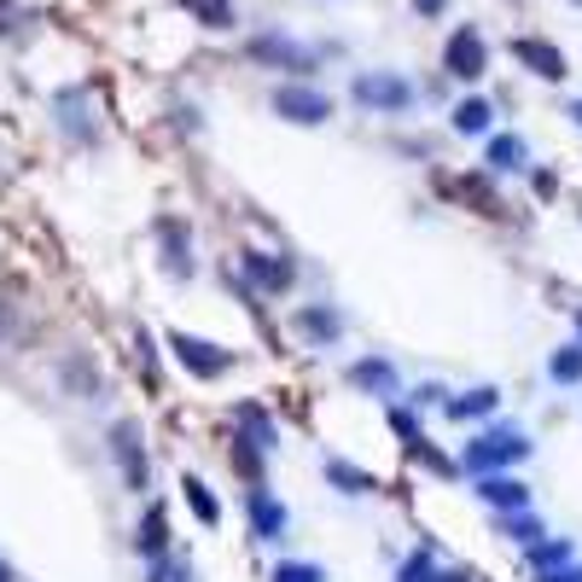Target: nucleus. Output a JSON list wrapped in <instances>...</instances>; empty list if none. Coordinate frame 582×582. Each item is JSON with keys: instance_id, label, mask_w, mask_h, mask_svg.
Masks as SVG:
<instances>
[{"instance_id": "1", "label": "nucleus", "mask_w": 582, "mask_h": 582, "mask_svg": "<svg viewBox=\"0 0 582 582\" xmlns=\"http://www.w3.org/2000/svg\"><path fill=\"white\" fill-rule=\"evenodd\" d=\"M524 461H530V437L513 432L507 420H490L484 432H477V437L461 448V472H472V477L513 472V466H524Z\"/></svg>"}, {"instance_id": "2", "label": "nucleus", "mask_w": 582, "mask_h": 582, "mask_svg": "<svg viewBox=\"0 0 582 582\" xmlns=\"http://www.w3.org/2000/svg\"><path fill=\"white\" fill-rule=\"evenodd\" d=\"M349 106H362V111H385V117L414 111V106H420L414 76H402V70H362V76H349Z\"/></svg>"}, {"instance_id": "3", "label": "nucleus", "mask_w": 582, "mask_h": 582, "mask_svg": "<svg viewBox=\"0 0 582 582\" xmlns=\"http://www.w3.org/2000/svg\"><path fill=\"white\" fill-rule=\"evenodd\" d=\"M484 70H490V47L472 23H461L443 47V76H454V82H484Z\"/></svg>"}, {"instance_id": "4", "label": "nucleus", "mask_w": 582, "mask_h": 582, "mask_svg": "<svg viewBox=\"0 0 582 582\" xmlns=\"http://www.w3.org/2000/svg\"><path fill=\"white\" fill-rule=\"evenodd\" d=\"M169 349L181 356V367L193 378H221V373H234V349L227 344H210V338H193V333H169Z\"/></svg>"}, {"instance_id": "5", "label": "nucleus", "mask_w": 582, "mask_h": 582, "mask_svg": "<svg viewBox=\"0 0 582 582\" xmlns=\"http://www.w3.org/2000/svg\"><path fill=\"white\" fill-rule=\"evenodd\" d=\"M274 111H280L286 122H309V129H320V122L333 117V93H320L315 82H286V88H274Z\"/></svg>"}, {"instance_id": "6", "label": "nucleus", "mask_w": 582, "mask_h": 582, "mask_svg": "<svg viewBox=\"0 0 582 582\" xmlns=\"http://www.w3.org/2000/svg\"><path fill=\"white\" fill-rule=\"evenodd\" d=\"M344 385L362 391V396H378V402H396V396H402V373H396V362H385V356H362V362L344 367Z\"/></svg>"}, {"instance_id": "7", "label": "nucleus", "mask_w": 582, "mask_h": 582, "mask_svg": "<svg viewBox=\"0 0 582 582\" xmlns=\"http://www.w3.org/2000/svg\"><path fill=\"white\" fill-rule=\"evenodd\" d=\"M250 59L257 65H268V70H292V76H309L315 70V53L309 47H297L292 36H250Z\"/></svg>"}, {"instance_id": "8", "label": "nucleus", "mask_w": 582, "mask_h": 582, "mask_svg": "<svg viewBox=\"0 0 582 582\" xmlns=\"http://www.w3.org/2000/svg\"><path fill=\"white\" fill-rule=\"evenodd\" d=\"M292 333L303 344H320V349H333L344 338V315L333 309V303H303V309L292 315Z\"/></svg>"}, {"instance_id": "9", "label": "nucleus", "mask_w": 582, "mask_h": 582, "mask_svg": "<svg viewBox=\"0 0 582 582\" xmlns=\"http://www.w3.org/2000/svg\"><path fill=\"white\" fill-rule=\"evenodd\" d=\"M443 414H448L454 425H490V420L501 414V391H495V385H472V391H461V396H448Z\"/></svg>"}, {"instance_id": "10", "label": "nucleus", "mask_w": 582, "mask_h": 582, "mask_svg": "<svg viewBox=\"0 0 582 582\" xmlns=\"http://www.w3.org/2000/svg\"><path fill=\"white\" fill-rule=\"evenodd\" d=\"M245 513H250V536H257V542H280L286 524H292L286 507H280L268 490H250V495H245Z\"/></svg>"}, {"instance_id": "11", "label": "nucleus", "mask_w": 582, "mask_h": 582, "mask_svg": "<svg viewBox=\"0 0 582 582\" xmlns=\"http://www.w3.org/2000/svg\"><path fill=\"white\" fill-rule=\"evenodd\" d=\"M111 448H122V477H129L135 490H146L151 466H146V448H140V425L135 420H117L111 425Z\"/></svg>"}, {"instance_id": "12", "label": "nucleus", "mask_w": 582, "mask_h": 582, "mask_svg": "<svg viewBox=\"0 0 582 582\" xmlns=\"http://www.w3.org/2000/svg\"><path fill=\"white\" fill-rule=\"evenodd\" d=\"M477 501H484L490 513H524L530 507V490L519 484V477L495 472V477H477Z\"/></svg>"}, {"instance_id": "13", "label": "nucleus", "mask_w": 582, "mask_h": 582, "mask_svg": "<svg viewBox=\"0 0 582 582\" xmlns=\"http://www.w3.org/2000/svg\"><path fill=\"white\" fill-rule=\"evenodd\" d=\"M448 122H454V135H461V140H484V135L495 129V106H490V93L461 99V106L448 111Z\"/></svg>"}, {"instance_id": "14", "label": "nucleus", "mask_w": 582, "mask_h": 582, "mask_svg": "<svg viewBox=\"0 0 582 582\" xmlns=\"http://www.w3.org/2000/svg\"><path fill=\"white\" fill-rule=\"evenodd\" d=\"M245 274H250V286H263V292H292V280H297V268L286 257H268V250H250Z\"/></svg>"}, {"instance_id": "15", "label": "nucleus", "mask_w": 582, "mask_h": 582, "mask_svg": "<svg viewBox=\"0 0 582 582\" xmlns=\"http://www.w3.org/2000/svg\"><path fill=\"white\" fill-rule=\"evenodd\" d=\"M513 53H519V65H530L536 76H548V82H565V59L553 53V41L524 36V41H513Z\"/></svg>"}, {"instance_id": "16", "label": "nucleus", "mask_w": 582, "mask_h": 582, "mask_svg": "<svg viewBox=\"0 0 582 582\" xmlns=\"http://www.w3.org/2000/svg\"><path fill=\"white\" fill-rule=\"evenodd\" d=\"M571 560H576V548H571L565 536H553V542L542 536V542L524 548V571H530V576H548V571H560V565H571Z\"/></svg>"}, {"instance_id": "17", "label": "nucleus", "mask_w": 582, "mask_h": 582, "mask_svg": "<svg viewBox=\"0 0 582 582\" xmlns=\"http://www.w3.org/2000/svg\"><path fill=\"white\" fill-rule=\"evenodd\" d=\"M158 245L169 257V274L175 280H193V245H187V227L181 221H158Z\"/></svg>"}, {"instance_id": "18", "label": "nucleus", "mask_w": 582, "mask_h": 582, "mask_svg": "<svg viewBox=\"0 0 582 582\" xmlns=\"http://www.w3.org/2000/svg\"><path fill=\"white\" fill-rule=\"evenodd\" d=\"M484 164L490 169H501V175H513V169H524L530 164V151H524V140L519 135H484Z\"/></svg>"}, {"instance_id": "19", "label": "nucleus", "mask_w": 582, "mask_h": 582, "mask_svg": "<svg viewBox=\"0 0 582 582\" xmlns=\"http://www.w3.org/2000/svg\"><path fill=\"white\" fill-rule=\"evenodd\" d=\"M234 420H239V437H245L250 448H263V454H268L274 443H280V432H274L268 408H257V402H239V414H234Z\"/></svg>"}, {"instance_id": "20", "label": "nucleus", "mask_w": 582, "mask_h": 582, "mask_svg": "<svg viewBox=\"0 0 582 582\" xmlns=\"http://www.w3.org/2000/svg\"><path fill=\"white\" fill-rule=\"evenodd\" d=\"M181 490H187V501H193V519L216 530V524H221V501H216V490L205 484V477H193V472L181 477Z\"/></svg>"}, {"instance_id": "21", "label": "nucleus", "mask_w": 582, "mask_h": 582, "mask_svg": "<svg viewBox=\"0 0 582 582\" xmlns=\"http://www.w3.org/2000/svg\"><path fill=\"white\" fill-rule=\"evenodd\" d=\"M548 378H553V385H582V338L553 349V356H548Z\"/></svg>"}, {"instance_id": "22", "label": "nucleus", "mask_w": 582, "mask_h": 582, "mask_svg": "<svg viewBox=\"0 0 582 582\" xmlns=\"http://www.w3.org/2000/svg\"><path fill=\"white\" fill-rule=\"evenodd\" d=\"M164 548H169L164 507H146V519H140V553H146V560H164Z\"/></svg>"}, {"instance_id": "23", "label": "nucleus", "mask_w": 582, "mask_h": 582, "mask_svg": "<svg viewBox=\"0 0 582 582\" xmlns=\"http://www.w3.org/2000/svg\"><path fill=\"white\" fill-rule=\"evenodd\" d=\"M501 530H507V536H513V542H524V548L548 536V524H542V513H530V507H524V513H501Z\"/></svg>"}, {"instance_id": "24", "label": "nucleus", "mask_w": 582, "mask_h": 582, "mask_svg": "<svg viewBox=\"0 0 582 582\" xmlns=\"http://www.w3.org/2000/svg\"><path fill=\"white\" fill-rule=\"evenodd\" d=\"M326 484H333V490H349V495H367V490H373V477L356 472L349 461H326Z\"/></svg>"}, {"instance_id": "25", "label": "nucleus", "mask_w": 582, "mask_h": 582, "mask_svg": "<svg viewBox=\"0 0 582 582\" xmlns=\"http://www.w3.org/2000/svg\"><path fill=\"white\" fill-rule=\"evenodd\" d=\"M187 12H198L210 23V30H227V23H234V0H181Z\"/></svg>"}, {"instance_id": "26", "label": "nucleus", "mask_w": 582, "mask_h": 582, "mask_svg": "<svg viewBox=\"0 0 582 582\" xmlns=\"http://www.w3.org/2000/svg\"><path fill=\"white\" fill-rule=\"evenodd\" d=\"M391 437H402V443H420V437H425L420 408H402V402H391Z\"/></svg>"}, {"instance_id": "27", "label": "nucleus", "mask_w": 582, "mask_h": 582, "mask_svg": "<svg viewBox=\"0 0 582 582\" xmlns=\"http://www.w3.org/2000/svg\"><path fill=\"white\" fill-rule=\"evenodd\" d=\"M274 582H326V571L315 560H286V565H274Z\"/></svg>"}, {"instance_id": "28", "label": "nucleus", "mask_w": 582, "mask_h": 582, "mask_svg": "<svg viewBox=\"0 0 582 582\" xmlns=\"http://www.w3.org/2000/svg\"><path fill=\"white\" fill-rule=\"evenodd\" d=\"M437 576V565H432V553H408V560H402V571H396V582H432Z\"/></svg>"}, {"instance_id": "29", "label": "nucleus", "mask_w": 582, "mask_h": 582, "mask_svg": "<svg viewBox=\"0 0 582 582\" xmlns=\"http://www.w3.org/2000/svg\"><path fill=\"white\" fill-rule=\"evenodd\" d=\"M536 582H582V560H571V565H560V571H548V576H536Z\"/></svg>"}, {"instance_id": "30", "label": "nucleus", "mask_w": 582, "mask_h": 582, "mask_svg": "<svg viewBox=\"0 0 582 582\" xmlns=\"http://www.w3.org/2000/svg\"><path fill=\"white\" fill-rule=\"evenodd\" d=\"M414 402H420V408H432V402H448V391H443V385H420Z\"/></svg>"}, {"instance_id": "31", "label": "nucleus", "mask_w": 582, "mask_h": 582, "mask_svg": "<svg viewBox=\"0 0 582 582\" xmlns=\"http://www.w3.org/2000/svg\"><path fill=\"white\" fill-rule=\"evenodd\" d=\"M414 12H420V18H443L448 0H414Z\"/></svg>"}, {"instance_id": "32", "label": "nucleus", "mask_w": 582, "mask_h": 582, "mask_svg": "<svg viewBox=\"0 0 582 582\" xmlns=\"http://www.w3.org/2000/svg\"><path fill=\"white\" fill-rule=\"evenodd\" d=\"M432 582H466V576H461V571H437Z\"/></svg>"}, {"instance_id": "33", "label": "nucleus", "mask_w": 582, "mask_h": 582, "mask_svg": "<svg viewBox=\"0 0 582 582\" xmlns=\"http://www.w3.org/2000/svg\"><path fill=\"white\" fill-rule=\"evenodd\" d=\"M571 122H582V99H571Z\"/></svg>"}, {"instance_id": "34", "label": "nucleus", "mask_w": 582, "mask_h": 582, "mask_svg": "<svg viewBox=\"0 0 582 582\" xmlns=\"http://www.w3.org/2000/svg\"><path fill=\"white\" fill-rule=\"evenodd\" d=\"M0 582H12V565H0Z\"/></svg>"}, {"instance_id": "35", "label": "nucleus", "mask_w": 582, "mask_h": 582, "mask_svg": "<svg viewBox=\"0 0 582 582\" xmlns=\"http://www.w3.org/2000/svg\"><path fill=\"white\" fill-rule=\"evenodd\" d=\"M576 338H582V309H576Z\"/></svg>"}, {"instance_id": "36", "label": "nucleus", "mask_w": 582, "mask_h": 582, "mask_svg": "<svg viewBox=\"0 0 582 582\" xmlns=\"http://www.w3.org/2000/svg\"><path fill=\"white\" fill-rule=\"evenodd\" d=\"M571 7H582V0H571Z\"/></svg>"}]
</instances>
